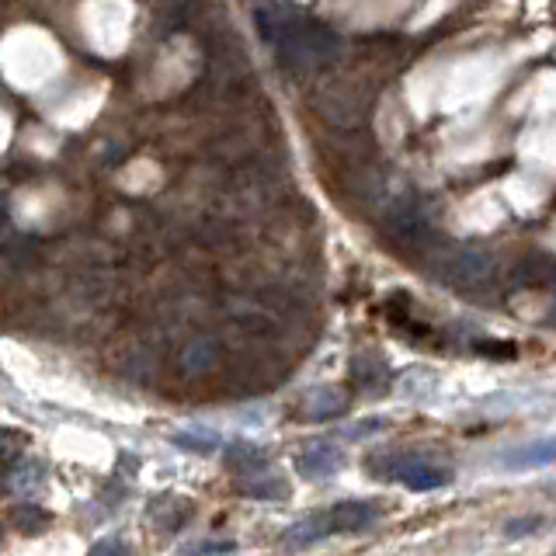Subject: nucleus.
<instances>
[{"mask_svg": "<svg viewBox=\"0 0 556 556\" xmlns=\"http://www.w3.org/2000/svg\"><path fill=\"white\" fill-rule=\"evenodd\" d=\"M431 272L449 289L480 292L497 282V261L487 251H477V247H449V251L435 254Z\"/></svg>", "mask_w": 556, "mask_h": 556, "instance_id": "f257e3e1", "label": "nucleus"}, {"mask_svg": "<svg viewBox=\"0 0 556 556\" xmlns=\"http://www.w3.org/2000/svg\"><path fill=\"white\" fill-rule=\"evenodd\" d=\"M369 473L386 480H400L407 490H438L452 484L449 466H435L424 456H372Z\"/></svg>", "mask_w": 556, "mask_h": 556, "instance_id": "f03ea898", "label": "nucleus"}, {"mask_svg": "<svg viewBox=\"0 0 556 556\" xmlns=\"http://www.w3.org/2000/svg\"><path fill=\"white\" fill-rule=\"evenodd\" d=\"M327 532H341V536H351V532H365L379 522V508L372 501H345L338 508H331L324 515Z\"/></svg>", "mask_w": 556, "mask_h": 556, "instance_id": "7ed1b4c3", "label": "nucleus"}, {"mask_svg": "<svg viewBox=\"0 0 556 556\" xmlns=\"http://www.w3.org/2000/svg\"><path fill=\"white\" fill-rule=\"evenodd\" d=\"M504 470H543V466H556V435L529 442L522 449H508L501 456Z\"/></svg>", "mask_w": 556, "mask_h": 556, "instance_id": "20e7f679", "label": "nucleus"}, {"mask_svg": "<svg viewBox=\"0 0 556 556\" xmlns=\"http://www.w3.org/2000/svg\"><path fill=\"white\" fill-rule=\"evenodd\" d=\"M299 470L306 473V477H331V473H338L341 470V452H334V449H313V452H306L303 459H299Z\"/></svg>", "mask_w": 556, "mask_h": 556, "instance_id": "39448f33", "label": "nucleus"}, {"mask_svg": "<svg viewBox=\"0 0 556 556\" xmlns=\"http://www.w3.org/2000/svg\"><path fill=\"white\" fill-rule=\"evenodd\" d=\"M543 515H522V518H511L508 525H504V536L508 539H529L536 536L539 529H543Z\"/></svg>", "mask_w": 556, "mask_h": 556, "instance_id": "423d86ee", "label": "nucleus"}]
</instances>
